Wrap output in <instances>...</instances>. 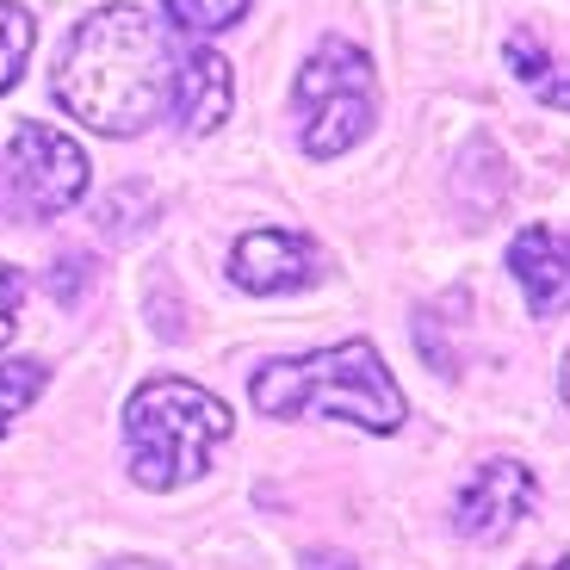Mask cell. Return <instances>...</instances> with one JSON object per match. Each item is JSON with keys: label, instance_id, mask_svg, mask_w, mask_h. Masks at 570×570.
<instances>
[{"label": "cell", "instance_id": "1", "mask_svg": "<svg viewBox=\"0 0 570 570\" xmlns=\"http://www.w3.org/2000/svg\"><path fill=\"white\" fill-rule=\"evenodd\" d=\"M174 100V50L142 7L81 19L57 62V106L100 137H137Z\"/></svg>", "mask_w": 570, "mask_h": 570}, {"label": "cell", "instance_id": "2", "mask_svg": "<svg viewBox=\"0 0 570 570\" xmlns=\"http://www.w3.org/2000/svg\"><path fill=\"white\" fill-rule=\"evenodd\" d=\"M248 397L261 415L292 422V415H335V422H360L366 434H397L410 403H403L397 379L385 372L372 342H342L304 360H273L248 379Z\"/></svg>", "mask_w": 570, "mask_h": 570}, {"label": "cell", "instance_id": "3", "mask_svg": "<svg viewBox=\"0 0 570 570\" xmlns=\"http://www.w3.org/2000/svg\"><path fill=\"white\" fill-rule=\"evenodd\" d=\"M229 410L212 391L186 379H149L125 403V441H130V478L142 490H180L193 484L212 453L229 441Z\"/></svg>", "mask_w": 570, "mask_h": 570}, {"label": "cell", "instance_id": "4", "mask_svg": "<svg viewBox=\"0 0 570 570\" xmlns=\"http://www.w3.org/2000/svg\"><path fill=\"white\" fill-rule=\"evenodd\" d=\"M379 112V87H372V62L354 43L328 38L311 50L298 75V137L311 156H342L372 130Z\"/></svg>", "mask_w": 570, "mask_h": 570}, {"label": "cell", "instance_id": "5", "mask_svg": "<svg viewBox=\"0 0 570 570\" xmlns=\"http://www.w3.org/2000/svg\"><path fill=\"white\" fill-rule=\"evenodd\" d=\"M81 193L87 156L57 125H19L0 142V224H50Z\"/></svg>", "mask_w": 570, "mask_h": 570}, {"label": "cell", "instance_id": "6", "mask_svg": "<svg viewBox=\"0 0 570 570\" xmlns=\"http://www.w3.org/2000/svg\"><path fill=\"white\" fill-rule=\"evenodd\" d=\"M533 471L521 459H490L465 478V490L453 497V528L465 540H502L514 521H528L533 509Z\"/></svg>", "mask_w": 570, "mask_h": 570}, {"label": "cell", "instance_id": "7", "mask_svg": "<svg viewBox=\"0 0 570 570\" xmlns=\"http://www.w3.org/2000/svg\"><path fill=\"white\" fill-rule=\"evenodd\" d=\"M316 273H323V255H316V243L298 236V229H248L229 248V279L243 285V292H255V298L298 292Z\"/></svg>", "mask_w": 570, "mask_h": 570}, {"label": "cell", "instance_id": "8", "mask_svg": "<svg viewBox=\"0 0 570 570\" xmlns=\"http://www.w3.org/2000/svg\"><path fill=\"white\" fill-rule=\"evenodd\" d=\"M509 273L521 279L533 316L570 311V229L528 224V229L509 243Z\"/></svg>", "mask_w": 570, "mask_h": 570}, {"label": "cell", "instance_id": "9", "mask_svg": "<svg viewBox=\"0 0 570 570\" xmlns=\"http://www.w3.org/2000/svg\"><path fill=\"white\" fill-rule=\"evenodd\" d=\"M174 112L193 137H205L229 118V62L205 38H186L174 50Z\"/></svg>", "mask_w": 570, "mask_h": 570}, {"label": "cell", "instance_id": "10", "mask_svg": "<svg viewBox=\"0 0 570 570\" xmlns=\"http://www.w3.org/2000/svg\"><path fill=\"white\" fill-rule=\"evenodd\" d=\"M255 0H161V13L180 38H217V31L243 26Z\"/></svg>", "mask_w": 570, "mask_h": 570}, {"label": "cell", "instance_id": "11", "mask_svg": "<svg viewBox=\"0 0 570 570\" xmlns=\"http://www.w3.org/2000/svg\"><path fill=\"white\" fill-rule=\"evenodd\" d=\"M156 193L149 186H118V193H106L100 199V229L112 236V243H130V236H142V224H156Z\"/></svg>", "mask_w": 570, "mask_h": 570}, {"label": "cell", "instance_id": "12", "mask_svg": "<svg viewBox=\"0 0 570 570\" xmlns=\"http://www.w3.org/2000/svg\"><path fill=\"white\" fill-rule=\"evenodd\" d=\"M31 38H38V31H31V13L0 0V94L19 81V69H26V57H31Z\"/></svg>", "mask_w": 570, "mask_h": 570}, {"label": "cell", "instance_id": "13", "mask_svg": "<svg viewBox=\"0 0 570 570\" xmlns=\"http://www.w3.org/2000/svg\"><path fill=\"white\" fill-rule=\"evenodd\" d=\"M38 391H43V366H38V360H0V434H7V422H13Z\"/></svg>", "mask_w": 570, "mask_h": 570}, {"label": "cell", "instance_id": "14", "mask_svg": "<svg viewBox=\"0 0 570 570\" xmlns=\"http://www.w3.org/2000/svg\"><path fill=\"white\" fill-rule=\"evenodd\" d=\"M87 285H94V261H87L81 248H62V255L50 261V298H57V304H81Z\"/></svg>", "mask_w": 570, "mask_h": 570}, {"label": "cell", "instance_id": "15", "mask_svg": "<svg viewBox=\"0 0 570 570\" xmlns=\"http://www.w3.org/2000/svg\"><path fill=\"white\" fill-rule=\"evenodd\" d=\"M19 304H26V279L13 267H0V347L19 335Z\"/></svg>", "mask_w": 570, "mask_h": 570}, {"label": "cell", "instance_id": "16", "mask_svg": "<svg viewBox=\"0 0 570 570\" xmlns=\"http://www.w3.org/2000/svg\"><path fill=\"white\" fill-rule=\"evenodd\" d=\"M304 570H360L354 558H335V552H311L304 558Z\"/></svg>", "mask_w": 570, "mask_h": 570}, {"label": "cell", "instance_id": "17", "mask_svg": "<svg viewBox=\"0 0 570 570\" xmlns=\"http://www.w3.org/2000/svg\"><path fill=\"white\" fill-rule=\"evenodd\" d=\"M106 570H161V564H149V558H118V564H106Z\"/></svg>", "mask_w": 570, "mask_h": 570}, {"label": "cell", "instance_id": "18", "mask_svg": "<svg viewBox=\"0 0 570 570\" xmlns=\"http://www.w3.org/2000/svg\"><path fill=\"white\" fill-rule=\"evenodd\" d=\"M521 570H570V552H558L552 564H521Z\"/></svg>", "mask_w": 570, "mask_h": 570}, {"label": "cell", "instance_id": "19", "mask_svg": "<svg viewBox=\"0 0 570 570\" xmlns=\"http://www.w3.org/2000/svg\"><path fill=\"white\" fill-rule=\"evenodd\" d=\"M558 385H564V403H570V354H564V379H558Z\"/></svg>", "mask_w": 570, "mask_h": 570}]
</instances>
